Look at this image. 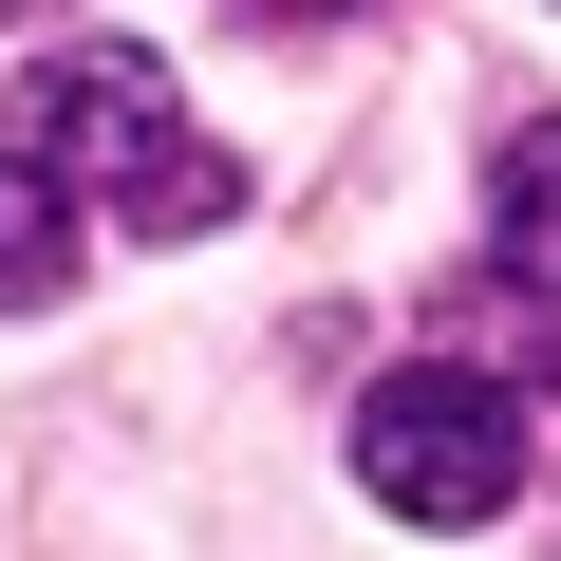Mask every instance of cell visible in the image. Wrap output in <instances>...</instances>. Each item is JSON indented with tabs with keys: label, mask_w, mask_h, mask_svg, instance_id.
<instances>
[{
	"label": "cell",
	"mask_w": 561,
	"mask_h": 561,
	"mask_svg": "<svg viewBox=\"0 0 561 561\" xmlns=\"http://www.w3.org/2000/svg\"><path fill=\"white\" fill-rule=\"evenodd\" d=\"M20 169H57V187H94L131 243H206L225 225V150L169 113V76L131 57V38H57L38 76H20V131H0Z\"/></svg>",
	"instance_id": "cell-1"
},
{
	"label": "cell",
	"mask_w": 561,
	"mask_h": 561,
	"mask_svg": "<svg viewBox=\"0 0 561 561\" xmlns=\"http://www.w3.org/2000/svg\"><path fill=\"white\" fill-rule=\"evenodd\" d=\"M356 486L393 524H505L524 505V393L468 375V356H412L356 393Z\"/></svg>",
	"instance_id": "cell-2"
},
{
	"label": "cell",
	"mask_w": 561,
	"mask_h": 561,
	"mask_svg": "<svg viewBox=\"0 0 561 561\" xmlns=\"http://www.w3.org/2000/svg\"><path fill=\"white\" fill-rule=\"evenodd\" d=\"M486 262L524 280V300H561V113L505 131V169H486Z\"/></svg>",
	"instance_id": "cell-3"
},
{
	"label": "cell",
	"mask_w": 561,
	"mask_h": 561,
	"mask_svg": "<svg viewBox=\"0 0 561 561\" xmlns=\"http://www.w3.org/2000/svg\"><path fill=\"white\" fill-rule=\"evenodd\" d=\"M57 280H76V187H57V169H20V150H0V319H38Z\"/></svg>",
	"instance_id": "cell-4"
},
{
	"label": "cell",
	"mask_w": 561,
	"mask_h": 561,
	"mask_svg": "<svg viewBox=\"0 0 561 561\" xmlns=\"http://www.w3.org/2000/svg\"><path fill=\"white\" fill-rule=\"evenodd\" d=\"M243 20H280V38H319V20H375V0H243Z\"/></svg>",
	"instance_id": "cell-5"
}]
</instances>
